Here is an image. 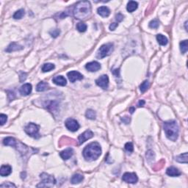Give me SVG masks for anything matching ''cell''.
<instances>
[{
  "label": "cell",
  "mask_w": 188,
  "mask_h": 188,
  "mask_svg": "<svg viewBox=\"0 0 188 188\" xmlns=\"http://www.w3.org/2000/svg\"><path fill=\"white\" fill-rule=\"evenodd\" d=\"M125 149L127 150L129 152H132L133 150H134V147H133V145L131 143H127L125 145Z\"/></svg>",
  "instance_id": "cell-36"
},
{
  "label": "cell",
  "mask_w": 188,
  "mask_h": 188,
  "mask_svg": "<svg viewBox=\"0 0 188 188\" xmlns=\"http://www.w3.org/2000/svg\"><path fill=\"white\" fill-rule=\"evenodd\" d=\"M129 111L131 112V113H133V112H134V111H135V108L131 107V108L129 109Z\"/></svg>",
  "instance_id": "cell-45"
},
{
  "label": "cell",
  "mask_w": 188,
  "mask_h": 188,
  "mask_svg": "<svg viewBox=\"0 0 188 188\" xmlns=\"http://www.w3.org/2000/svg\"><path fill=\"white\" fill-rule=\"evenodd\" d=\"M25 131L28 135H29L32 138H35V139L40 138V135H39V126L35 124V123H28L25 127Z\"/></svg>",
  "instance_id": "cell-7"
},
{
  "label": "cell",
  "mask_w": 188,
  "mask_h": 188,
  "mask_svg": "<svg viewBox=\"0 0 188 188\" xmlns=\"http://www.w3.org/2000/svg\"><path fill=\"white\" fill-rule=\"evenodd\" d=\"M3 143L5 146H10L14 147L21 154L23 157H29L31 154H35L37 151V150L32 148H29L26 145L23 144L20 141L16 140L15 138H11V137L5 138L3 140Z\"/></svg>",
  "instance_id": "cell-1"
},
{
  "label": "cell",
  "mask_w": 188,
  "mask_h": 188,
  "mask_svg": "<svg viewBox=\"0 0 188 188\" xmlns=\"http://www.w3.org/2000/svg\"><path fill=\"white\" fill-rule=\"evenodd\" d=\"M180 50H181L182 54L187 53V52L188 50L187 40H185V41H182V42H180Z\"/></svg>",
  "instance_id": "cell-27"
},
{
  "label": "cell",
  "mask_w": 188,
  "mask_h": 188,
  "mask_svg": "<svg viewBox=\"0 0 188 188\" xmlns=\"http://www.w3.org/2000/svg\"><path fill=\"white\" fill-rule=\"evenodd\" d=\"M122 180L127 183L135 184L138 182V178L135 173H125L122 177Z\"/></svg>",
  "instance_id": "cell-9"
},
{
  "label": "cell",
  "mask_w": 188,
  "mask_h": 188,
  "mask_svg": "<svg viewBox=\"0 0 188 188\" xmlns=\"http://www.w3.org/2000/svg\"><path fill=\"white\" fill-rule=\"evenodd\" d=\"M54 65L52 63H45L44 64L42 67V72H48L52 71V69L54 68Z\"/></svg>",
  "instance_id": "cell-29"
},
{
  "label": "cell",
  "mask_w": 188,
  "mask_h": 188,
  "mask_svg": "<svg viewBox=\"0 0 188 188\" xmlns=\"http://www.w3.org/2000/svg\"><path fill=\"white\" fill-rule=\"evenodd\" d=\"M113 44H112L110 43V44H104L98 50L96 57L98 59H102L107 56H109L113 52Z\"/></svg>",
  "instance_id": "cell-6"
},
{
  "label": "cell",
  "mask_w": 188,
  "mask_h": 188,
  "mask_svg": "<svg viewBox=\"0 0 188 188\" xmlns=\"http://www.w3.org/2000/svg\"><path fill=\"white\" fill-rule=\"evenodd\" d=\"M146 158H147V160L148 161V162H150L151 160H152V159H154V152H153L151 150H149V151H148L147 152H146Z\"/></svg>",
  "instance_id": "cell-35"
},
{
  "label": "cell",
  "mask_w": 188,
  "mask_h": 188,
  "mask_svg": "<svg viewBox=\"0 0 188 188\" xmlns=\"http://www.w3.org/2000/svg\"><path fill=\"white\" fill-rule=\"evenodd\" d=\"M83 157L86 161L96 160L101 154V148L97 142H93L86 146L83 150Z\"/></svg>",
  "instance_id": "cell-2"
},
{
  "label": "cell",
  "mask_w": 188,
  "mask_h": 188,
  "mask_svg": "<svg viewBox=\"0 0 188 188\" xmlns=\"http://www.w3.org/2000/svg\"><path fill=\"white\" fill-rule=\"evenodd\" d=\"M0 187H16V185L10 182H5V184L0 185Z\"/></svg>",
  "instance_id": "cell-39"
},
{
  "label": "cell",
  "mask_w": 188,
  "mask_h": 188,
  "mask_svg": "<svg viewBox=\"0 0 188 188\" xmlns=\"http://www.w3.org/2000/svg\"><path fill=\"white\" fill-rule=\"evenodd\" d=\"M58 144L60 148H62V146H67V145H75L76 144V141L74 139L68 138V137H63V138H60Z\"/></svg>",
  "instance_id": "cell-15"
},
{
  "label": "cell",
  "mask_w": 188,
  "mask_h": 188,
  "mask_svg": "<svg viewBox=\"0 0 188 188\" xmlns=\"http://www.w3.org/2000/svg\"><path fill=\"white\" fill-rule=\"evenodd\" d=\"M96 83L98 86L103 89H107L109 85V77L107 75H102L96 80Z\"/></svg>",
  "instance_id": "cell-10"
},
{
  "label": "cell",
  "mask_w": 188,
  "mask_h": 188,
  "mask_svg": "<svg viewBox=\"0 0 188 188\" xmlns=\"http://www.w3.org/2000/svg\"><path fill=\"white\" fill-rule=\"evenodd\" d=\"M175 160L180 163H187V153L185 152L184 154H180L175 157Z\"/></svg>",
  "instance_id": "cell-24"
},
{
  "label": "cell",
  "mask_w": 188,
  "mask_h": 188,
  "mask_svg": "<svg viewBox=\"0 0 188 188\" xmlns=\"http://www.w3.org/2000/svg\"><path fill=\"white\" fill-rule=\"evenodd\" d=\"M85 116L87 117V119H91V120H94V119H96V112H95L94 110H93L89 109V110H88L86 111Z\"/></svg>",
  "instance_id": "cell-28"
},
{
  "label": "cell",
  "mask_w": 188,
  "mask_h": 188,
  "mask_svg": "<svg viewBox=\"0 0 188 188\" xmlns=\"http://www.w3.org/2000/svg\"><path fill=\"white\" fill-rule=\"evenodd\" d=\"M85 68L86 69L88 70V71H89V72H97V71H99V70L100 69L101 65L100 63H98V62L93 61L86 64Z\"/></svg>",
  "instance_id": "cell-13"
},
{
  "label": "cell",
  "mask_w": 188,
  "mask_h": 188,
  "mask_svg": "<svg viewBox=\"0 0 188 188\" xmlns=\"http://www.w3.org/2000/svg\"><path fill=\"white\" fill-rule=\"evenodd\" d=\"M148 87H149V82H148V80H145V81L140 84V89L141 92L144 93L147 91Z\"/></svg>",
  "instance_id": "cell-33"
},
{
  "label": "cell",
  "mask_w": 188,
  "mask_h": 188,
  "mask_svg": "<svg viewBox=\"0 0 188 188\" xmlns=\"http://www.w3.org/2000/svg\"><path fill=\"white\" fill-rule=\"evenodd\" d=\"M73 154L74 150L72 148H66L65 150H64V151H61L60 153V157L63 159H64V160H67V159H70L73 156Z\"/></svg>",
  "instance_id": "cell-16"
},
{
  "label": "cell",
  "mask_w": 188,
  "mask_h": 188,
  "mask_svg": "<svg viewBox=\"0 0 188 188\" xmlns=\"http://www.w3.org/2000/svg\"><path fill=\"white\" fill-rule=\"evenodd\" d=\"M115 19L119 21V22L122 21L123 19V16L121 13H118V14H116V16H115Z\"/></svg>",
  "instance_id": "cell-40"
},
{
  "label": "cell",
  "mask_w": 188,
  "mask_h": 188,
  "mask_svg": "<svg viewBox=\"0 0 188 188\" xmlns=\"http://www.w3.org/2000/svg\"><path fill=\"white\" fill-rule=\"evenodd\" d=\"M165 162H166L165 160L162 159V160H160L159 162H158L157 163H156L154 166V167H153V170H154V171H158V170H159L160 169H162V168H163L164 165H165Z\"/></svg>",
  "instance_id": "cell-30"
},
{
  "label": "cell",
  "mask_w": 188,
  "mask_h": 188,
  "mask_svg": "<svg viewBox=\"0 0 188 188\" xmlns=\"http://www.w3.org/2000/svg\"><path fill=\"white\" fill-rule=\"evenodd\" d=\"M32 89H33L32 84H29V83H27V84H25L20 88L19 92L22 96H28L32 92Z\"/></svg>",
  "instance_id": "cell-14"
},
{
  "label": "cell",
  "mask_w": 188,
  "mask_h": 188,
  "mask_svg": "<svg viewBox=\"0 0 188 188\" xmlns=\"http://www.w3.org/2000/svg\"><path fill=\"white\" fill-rule=\"evenodd\" d=\"M40 178H41V182L40 185H37V187H52L56 184V180L54 177L52 175H49L46 173H42L40 175Z\"/></svg>",
  "instance_id": "cell-5"
},
{
  "label": "cell",
  "mask_w": 188,
  "mask_h": 188,
  "mask_svg": "<svg viewBox=\"0 0 188 188\" xmlns=\"http://www.w3.org/2000/svg\"><path fill=\"white\" fill-rule=\"evenodd\" d=\"M52 82L57 85L65 86L67 84V81L63 76H56L53 78Z\"/></svg>",
  "instance_id": "cell-18"
},
{
  "label": "cell",
  "mask_w": 188,
  "mask_h": 188,
  "mask_svg": "<svg viewBox=\"0 0 188 188\" xmlns=\"http://www.w3.org/2000/svg\"><path fill=\"white\" fill-rule=\"evenodd\" d=\"M93 137V131H91V130H87V131L83 132L82 134H81V135L79 136V138H78L79 143H80V145L82 144L86 140L91 139Z\"/></svg>",
  "instance_id": "cell-11"
},
{
  "label": "cell",
  "mask_w": 188,
  "mask_h": 188,
  "mask_svg": "<svg viewBox=\"0 0 188 188\" xmlns=\"http://www.w3.org/2000/svg\"><path fill=\"white\" fill-rule=\"evenodd\" d=\"M76 29L80 33H84V32H85L87 30V25L83 22L78 23L77 25H76Z\"/></svg>",
  "instance_id": "cell-31"
},
{
  "label": "cell",
  "mask_w": 188,
  "mask_h": 188,
  "mask_svg": "<svg viewBox=\"0 0 188 188\" xmlns=\"http://www.w3.org/2000/svg\"><path fill=\"white\" fill-rule=\"evenodd\" d=\"M138 7V3L135 1H130L128 2L127 6V9L128 10V12L129 13H132L135 10H136Z\"/></svg>",
  "instance_id": "cell-23"
},
{
  "label": "cell",
  "mask_w": 188,
  "mask_h": 188,
  "mask_svg": "<svg viewBox=\"0 0 188 188\" xmlns=\"http://www.w3.org/2000/svg\"><path fill=\"white\" fill-rule=\"evenodd\" d=\"M187 21H186V22H185V29H186V30L187 31Z\"/></svg>",
  "instance_id": "cell-46"
},
{
  "label": "cell",
  "mask_w": 188,
  "mask_h": 188,
  "mask_svg": "<svg viewBox=\"0 0 188 188\" xmlns=\"http://www.w3.org/2000/svg\"><path fill=\"white\" fill-rule=\"evenodd\" d=\"M65 127L71 131H76L80 129V124L75 119H68L65 121Z\"/></svg>",
  "instance_id": "cell-8"
},
{
  "label": "cell",
  "mask_w": 188,
  "mask_h": 188,
  "mask_svg": "<svg viewBox=\"0 0 188 188\" xmlns=\"http://www.w3.org/2000/svg\"><path fill=\"white\" fill-rule=\"evenodd\" d=\"M83 179H84V176L80 174H75L71 178V182L73 185H76V184H79L82 182Z\"/></svg>",
  "instance_id": "cell-22"
},
{
  "label": "cell",
  "mask_w": 188,
  "mask_h": 188,
  "mask_svg": "<svg viewBox=\"0 0 188 188\" xmlns=\"http://www.w3.org/2000/svg\"><path fill=\"white\" fill-rule=\"evenodd\" d=\"M157 40L158 43H159L161 46L167 45L168 42V40L167 37L162 34H158L157 35Z\"/></svg>",
  "instance_id": "cell-26"
},
{
  "label": "cell",
  "mask_w": 188,
  "mask_h": 188,
  "mask_svg": "<svg viewBox=\"0 0 188 188\" xmlns=\"http://www.w3.org/2000/svg\"><path fill=\"white\" fill-rule=\"evenodd\" d=\"M159 22L157 19H154L149 23V27L152 29H157L159 27Z\"/></svg>",
  "instance_id": "cell-34"
},
{
  "label": "cell",
  "mask_w": 188,
  "mask_h": 188,
  "mask_svg": "<svg viewBox=\"0 0 188 188\" xmlns=\"http://www.w3.org/2000/svg\"><path fill=\"white\" fill-rule=\"evenodd\" d=\"M118 26H119V24H117V23H112V24H111V25H110V29L111 31L115 30Z\"/></svg>",
  "instance_id": "cell-41"
},
{
  "label": "cell",
  "mask_w": 188,
  "mask_h": 188,
  "mask_svg": "<svg viewBox=\"0 0 188 188\" xmlns=\"http://www.w3.org/2000/svg\"><path fill=\"white\" fill-rule=\"evenodd\" d=\"M74 16L80 20L86 19L91 13V5L88 1L79 2L74 8Z\"/></svg>",
  "instance_id": "cell-3"
},
{
  "label": "cell",
  "mask_w": 188,
  "mask_h": 188,
  "mask_svg": "<svg viewBox=\"0 0 188 188\" xmlns=\"http://www.w3.org/2000/svg\"><path fill=\"white\" fill-rule=\"evenodd\" d=\"M121 120L123 121L125 123H127V124H128V123H129V122H130V118H129V117L126 116V117H124L123 119V118H122Z\"/></svg>",
  "instance_id": "cell-42"
},
{
  "label": "cell",
  "mask_w": 188,
  "mask_h": 188,
  "mask_svg": "<svg viewBox=\"0 0 188 188\" xmlns=\"http://www.w3.org/2000/svg\"><path fill=\"white\" fill-rule=\"evenodd\" d=\"M24 49V48H23L22 46L19 45V44H16V43L13 42L7 46V48L5 49V51H6L7 52H15V51L21 50V49Z\"/></svg>",
  "instance_id": "cell-19"
},
{
  "label": "cell",
  "mask_w": 188,
  "mask_h": 188,
  "mask_svg": "<svg viewBox=\"0 0 188 188\" xmlns=\"http://www.w3.org/2000/svg\"><path fill=\"white\" fill-rule=\"evenodd\" d=\"M60 31L58 29H53V30L50 31V33H50V35H52V37H57V36L60 35Z\"/></svg>",
  "instance_id": "cell-38"
},
{
  "label": "cell",
  "mask_w": 188,
  "mask_h": 188,
  "mask_svg": "<svg viewBox=\"0 0 188 188\" xmlns=\"http://www.w3.org/2000/svg\"><path fill=\"white\" fill-rule=\"evenodd\" d=\"M98 14L100 15L101 17H104V18H106V17H108L110 14V9L106 6H102L99 7L97 10Z\"/></svg>",
  "instance_id": "cell-20"
},
{
  "label": "cell",
  "mask_w": 188,
  "mask_h": 188,
  "mask_svg": "<svg viewBox=\"0 0 188 188\" xmlns=\"http://www.w3.org/2000/svg\"><path fill=\"white\" fill-rule=\"evenodd\" d=\"M26 76H27V74L25 73H21V76H20V78H21V80H20V81H21V82L25 81V80H26V78H27Z\"/></svg>",
  "instance_id": "cell-43"
},
{
  "label": "cell",
  "mask_w": 188,
  "mask_h": 188,
  "mask_svg": "<svg viewBox=\"0 0 188 188\" xmlns=\"http://www.w3.org/2000/svg\"><path fill=\"white\" fill-rule=\"evenodd\" d=\"M12 172L11 166L9 165H4L0 169V175L2 176H7L10 175Z\"/></svg>",
  "instance_id": "cell-17"
},
{
  "label": "cell",
  "mask_w": 188,
  "mask_h": 188,
  "mask_svg": "<svg viewBox=\"0 0 188 188\" xmlns=\"http://www.w3.org/2000/svg\"><path fill=\"white\" fill-rule=\"evenodd\" d=\"M25 10H23V9H20V10H18V11H16L14 13L13 18H14L15 19H21V18L25 16Z\"/></svg>",
  "instance_id": "cell-32"
},
{
  "label": "cell",
  "mask_w": 188,
  "mask_h": 188,
  "mask_svg": "<svg viewBox=\"0 0 188 188\" xmlns=\"http://www.w3.org/2000/svg\"><path fill=\"white\" fill-rule=\"evenodd\" d=\"M144 104H145V101L144 100H140L139 101V102H138V107H143V106H144Z\"/></svg>",
  "instance_id": "cell-44"
},
{
  "label": "cell",
  "mask_w": 188,
  "mask_h": 188,
  "mask_svg": "<svg viewBox=\"0 0 188 188\" xmlns=\"http://www.w3.org/2000/svg\"><path fill=\"white\" fill-rule=\"evenodd\" d=\"M67 76L68 77V80L71 82H75L76 80H81L83 79V76L80 72H76V71H72L67 74Z\"/></svg>",
  "instance_id": "cell-12"
},
{
  "label": "cell",
  "mask_w": 188,
  "mask_h": 188,
  "mask_svg": "<svg viewBox=\"0 0 188 188\" xmlns=\"http://www.w3.org/2000/svg\"><path fill=\"white\" fill-rule=\"evenodd\" d=\"M164 131L169 140L176 141L178 137V126L176 121H169L164 123Z\"/></svg>",
  "instance_id": "cell-4"
},
{
  "label": "cell",
  "mask_w": 188,
  "mask_h": 188,
  "mask_svg": "<svg viewBox=\"0 0 188 188\" xmlns=\"http://www.w3.org/2000/svg\"><path fill=\"white\" fill-rule=\"evenodd\" d=\"M48 88H49L48 83L45 82H41L37 84L36 91H38V92H44V91H46Z\"/></svg>",
  "instance_id": "cell-25"
},
{
  "label": "cell",
  "mask_w": 188,
  "mask_h": 188,
  "mask_svg": "<svg viewBox=\"0 0 188 188\" xmlns=\"http://www.w3.org/2000/svg\"><path fill=\"white\" fill-rule=\"evenodd\" d=\"M7 121V116L5 114H1L0 115V122H1V125H4Z\"/></svg>",
  "instance_id": "cell-37"
},
{
  "label": "cell",
  "mask_w": 188,
  "mask_h": 188,
  "mask_svg": "<svg viewBox=\"0 0 188 188\" xmlns=\"http://www.w3.org/2000/svg\"><path fill=\"white\" fill-rule=\"evenodd\" d=\"M166 174L167 175L170 176L172 177H176L178 176L181 175V172L178 170V168L175 167H169L166 170Z\"/></svg>",
  "instance_id": "cell-21"
}]
</instances>
